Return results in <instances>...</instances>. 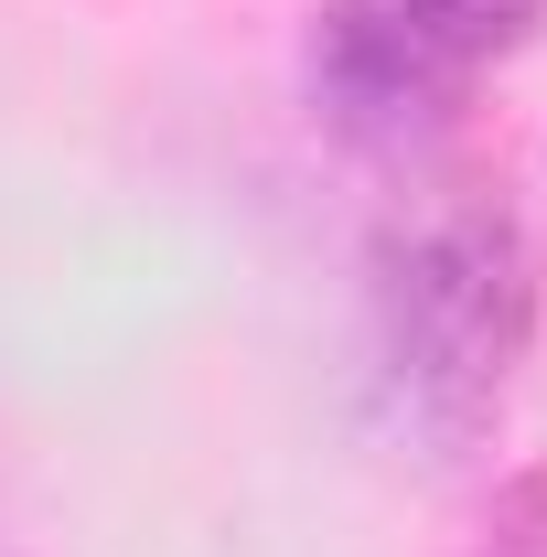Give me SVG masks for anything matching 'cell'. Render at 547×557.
Returning a JSON list of instances; mask_svg holds the SVG:
<instances>
[{"label":"cell","instance_id":"cell-1","mask_svg":"<svg viewBox=\"0 0 547 557\" xmlns=\"http://www.w3.org/2000/svg\"><path fill=\"white\" fill-rule=\"evenodd\" d=\"M376 333H387V364L429 429H483L537 344L526 225L473 183L418 194L376 247Z\"/></svg>","mask_w":547,"mask_h":557},{"label":"cell","instance_id":"cell-2","mask_svg":"<svg viewBox=\"0 0 547 557\" xmlns=\"http://www.w3.org/2000/svg\"><path fill=\"white\" fill-rule=\"evenodd\" d=\"M312 86L354 139H409L418 119L451 108L462 54H440L409 22V0H333L312 33Z\"/></svg>","mask_w":547,"mask_h":557},{"label":"cell","instance_id":"cell-3","mask_svg":"<svg viewBox=\"0 0 547 557\" xmlns=\"http://www.w3.org/2000/svg\"><path fill=\"white\" fill-rule=\"evenodd\" d=\"M537 11H547V0H409V22L440 44V54H462V65L505 54V44H526Z\"/></svg>","mask_w":547,"mask_h":557}]
</instances>
